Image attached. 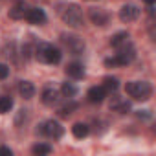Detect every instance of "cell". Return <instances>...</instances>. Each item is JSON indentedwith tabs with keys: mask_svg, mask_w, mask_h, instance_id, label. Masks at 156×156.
Here are the masks:
<instances>
[{
	"mask_svg": "<svg viewBox=\"0 0 156 156\" xmlns=\"http://www.w3.org/2000/svg\"><path fill=\"white\" fill-rule=\"evenodd\" d=\"M75 108H77V105H75V103H72V105L62 107V108L59 110V114H61L62 118H66V116H70V114H72V110H75Z\"/></svg>",
	"mask_w": 156,
	"mask_h": 156,
	"instance_id": "obj_22",
	"label": "cell"
},
{
	"mask_svg": "<svg viewBox=\"0 0 156 156\" xmlns=\"http://www.w3.org/2000/svg\"><path fill=\"white\" fill-rule=\"evenodd\" d=\"M57 11H59V17L62 19V22L72 28H81L85 24L83 11L77 4H62V6H59Z\"/></svg>",
	"mask_w": 156,
	"mask_h": 156,
	"instance_id": "obj_1",
	"label": "cell"
},
{
	"mask_svg": "<svg viewBox=\"0 0 156 156\" xmlns=\"http://www.w3.org/2000/svg\"><path fill=\"white\" fill-rule=\"evenodd\" d=\"M110 108H114V110L119 112V114H127V112L130 110V103L125 101V99H114V101L110 103Z\"/></svg>",
	"mask_w": 156,
	"mask_h": 156,
	"instance_id": "obj_16",
	"label": "cell"
},
{
	"mask_svg": "<svg viewBox=\"0 0 156 156\" xmlns=\"http://www.w3.org/2000/svg\"><path fill=\"white\" fill-rule=\"evenodd\" d=\"M118 79H116V77H107V79H105V83H103V88L107 90V92H116L118 90Z\"/></svg>",
	"mask_w": 156,
	"mask_h": 156,
	"instance_id": "obj_20",
	"label": "cell"
},
{
	"mask_svg": "<svg viewBox=\"0 0 156 156\" xmlns=\"http://www.w3.org/2000/svg\"><path fill=\"white\" fill-rule=\"evenodd\" d=\"M107 94H108V92H107L103 87H92V88L88 90L87 98H88L90 103H101V101L107 98Z\"/></svg>",
	"mask_w": 156,
	"mask_h": 156,
	"instance_id": "obj_10",
	"label": "cell"
},
{
	"mask_svg": "<svg viewBox=\"0 0 156 156\" xmlns=\"http://www.w3.org/2000/svg\"><path fill=\"white\" fill-rule=\"evenodd\" d=\"M8 75H9V66H6V64L0 62V79H6Z\"/></svg>",
	"mask_w": 156,
	"mask_h": 156,
	"instance_id": "obj_23",
	"label": "cell"
},
{
	"mask_svg": "<svg viewBox=\"0 0 156 156\" xmlns=\"http://www.w3.org/2000/svg\"><path fill=\"white\" fill-rule=\"evenodd\" d=\"M11 149L9 147H0V156H11Z\"/></svg>",
	"mask_w": 156,
	"mask_h": 156,
	"instance_id": "obj_24",
	"label": "cell"
},
{
	"mask_svg": "<svg viewBox=\"0 0 156 156\" xmlns=\"http://www.w3.org/2000/svg\"><path fill=\"white\" fill-rule=\"evenodd\" d=\"M88 132H90V129H88V125L87 123H75L73 127H72V134L75 136V138H87L88 136Z\"/></svg>",
	"mask_w": 156,
	"mask_h": 156,
	"instance_id": "obj_15",
	"label": "cell"
},
{
	"mask_svg": "<svg viewBox=\"0 0 156 156\" xmlns=\"http://www.w3.org/2000/svg\"><path fill=\"white\" fill-rule=\"evenodd\" d=\"M57 101H59V92L55 88L48 87V88L42 90V103L44 105H55Z\"/></svg>",
	"mask_w": 156,
	"mask_h": 156,
	"instance_id": "obj_13",
	"label": "cell"
},
{
	"mask_svg": "<svg viewBox=\"0 0 156 156\" xmlns=\"http://www.w3.org/2000/svg\"><path fill=\"white\" fill-rule=\"evenodd\" d=\"M66 75L72 77V79H81V77L85 75L83 64H79V62H70V64L66 66Z\"/></svg>",
	"mask_w": 156,
	"mask_h": 156,
	"instance_id": "obj_11",
	"label": "cell"
},
{
	"mask_svg": "<svg viewBox=\"0 0 156 156\" xmlns=\"http://www.w3.org/2000/svg\"><path fill=\"white\" fill-rule=\"evenodd\" d=\"M33 154H39V156H44V154H50L53 149H51V145H48V143H37V145H33Z\"/></svg>",
	"mask_w": 156,
	"mask_h": 156,
	"instance_id": "obj_18",
	"label": "cell"
},
{
	"mask_svg": "<svg viewBox=\"0 0 156 156\" xmlns=\"http://www.w3.org/2000/svg\"><path fill=\"white\" fill-rule=\"evenodd\" d=\"M125 42H129V33H127V31H119V33L112 35V39H110V44H112L114 48H118V46H121V44H125Z\"/></svg>",
	"mask_w": 156,
	"mask_h": 156,
	"instance_id": "obj_17",
	"label": "cell"
},
{
	"mask_svg": "<svg viewBox=\"0 0 156 156\" xmlns=\"http://www.w3.org/2000/svg\"><path fill=\"white\" fill-rule=\"evenodd\" d=\"M134 57H136V50H134V46H132L130 41H129V42L118 46V53H116L112 59H107L105 64H107V66H125V64L132 62Z\"/></svg>",
	"mask_w": 156,
	"mask_h": 156,
	"instance_id": "obj_2",
	"label": "cell"
},
{
	"mask_svg": "<svg viewBox=\"0 0 156 156\" xmlns=\"http://www.w3.org/2000/svg\"><path fill=\"white\" fill-rule=\"evenodd\" d=\"M35 55L41 62H46V64H57V62H61V57H62L61 50L48 42H39Z\"/></svg>",
	"mask_w": 156,
	"mask_h": 156,
	"instance_id": "obj_3",
	"label": "cell"
},
{
	"mask_svg": "<svg viewBox=\"0 0 156 156\" xmlns=\"http://www.w3.org/2000/svg\"><path fill=\"white\" fill-rule=\"evenodd\" d=\"M39 130H41V134H44V136H48V138H53V140L61 138L62 132H64V129L61 127V123H57V121H53V119L44 121Z\"/></svg>",
	"mask_w": 156,
	"mask_h": 156,
	"instance_id": "obj_6",
	"label": "cell"
},
{
	"mask_svg": "<svg viewBox=\"0 0 156 156\" xmlns=\"http://www.w3.org/2000/svg\"><path fill=\"white\" fill-rule=\"evenodd\" d=\"M143 2H145V4H147V6H152V4H154V2H156V0H143Z\"/></svg>",
	"mask_w": 156,
	"mask_h": 156,
	"instance_id": "obj_25",
	"label": "cell"
},
{
	"mask_svg": "<svg viewBox=\"0 0 156 156\" xmlns=\"http://www.w3.org/2000/svg\"><path fill=\"white\" fill-rule=\"evenodd\" d=\"M88 17L92 20V24H96V26H105L108 22V13L105 9H99V8H92Z\"/></svg>",
	"mask_w": 156,
	"mask_h": 156,
	"instance_id": "obj_9",
	"label": "cell"
},
{
	"mask_svg": "<svg viewBox=\"0 0 156 156\" xmlns=\"http://www.w3.org/2000/svg\"><path fill=\"white\" fill-rule=\"evenodd\" d=\"M62 94H64L66 98H72V96L77 94V88H75L73 85H70V83H64V85H62Z\"/></svg>",
	"mask_w": 156,
	"mask_h": 156,
	"instance_id": "obj_21",
	"label": "cell"
},
{
	"mask_svg": "<svg viewBox=\"0 0 156 156\" xmlns=\"http://www.w3.org/2000/svg\"><path fill=\"white\" fill-rule=\"evenodd\" d=\"M125 90H127V94L132 99H138V101H145L152 94V87L147 81H132V83H127Z\"/></svg>",
	"mask_w": 156,
	"mask_h": 156,
	"instance_id": "obj_4",
	"label": "cell"
},
{
	"mask_svg": "<svg viewBox=\"0 0 156 156\" xmlns=\"http://www.w3.org/2000/svg\"><path fill=\"white\" fill-rule=\"evenodd\" d=\"M62 42L68 48V51L73 55H79L85 51V41L77 35H62Z\"/></svg>",
	"mask_w": 156,
	"mask_h": 156,
	"instance_id": "obj_5",
	"label": "cell"
},
{
	"mask_svg": "<svg viewBox=\"0 0 156 156\" xmlns=\"http://www.w3.org/2000/svg\"><path fill=\"white\" fill-rule=\"evenodd\" d=\"M26 20H28L30 24L41 26V24L46 22V13H44V9H41V8H30L28 13H26Z\"/></svg>",
	"mask_w": 156,
	"mask_h": 156,
	"instance_id": "obj_8",
	"label": "cell"
},
{
	"mask_svg": "<svg viewBox=\"0 0 156 156\" xmlns=\"http://www.w3.org/2000/svg\"><path fill=\"white\" fill-rule=\"evenodd\" d=\"M140 17V9L134 6V4H125L121 9H119V19L123 22H132Z\"/></svg>",
	"mask_w": 156,
	"mask_h": 156,
	"instance_id": "obj_7",
	"label": "cell"
},
{
	"mask_svg": "<svg viewBox=\"0 0 156 156\" xmlns=\"http://www.w3.org/2000/svg\"><path fill=\"white\" fill-rule=\"evenodd\" d=\"M19 92H20V96H22L24 99H31V98L35 96V87H33V83H30V81H20V83H19Z\"/></svg>",
	"mask_w": 156,
	"mask_h": 156,
	"instance_id": "obj_14",
	"label": "cell"
},
{
	"mask_svg": "<svg viewBox=\"0 0 156 156\" xmlns=\"http://www.w3.org/2000/svg\"><path fill=\"white\" fill-rule=\"evenodd\" d=\"M13 108V99L9 96H4V98H0V114H6Z\"/></svg>",
	"mask_w": 156,
	"mask_h": 156,
	"instance_id": "obj_19",
	"label": "cell"
},
{
	"mask_svg": "<svg viewBox=\"0 0 156 156\" xmlns=\"http://www.w3.org/2000/svg\"><path fill=\"white\" fill-rule=\"evenodd\" d=\"M28 6L24 4V2H19V4H15L13 6V9H9V17L13 19V20H20V19H26V13H28Z\"/></svg>",
	"mask_w": 156,
	"mask_h": 156,
	"instance_id": "obj_12",
	"label": "cell"
}]
</instances>
